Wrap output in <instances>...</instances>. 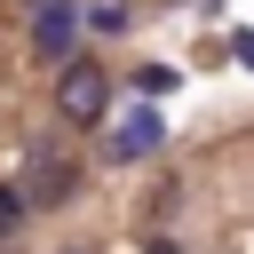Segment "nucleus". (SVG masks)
Wrapping results in <instances>:
<instances>
[{
    "instance_id": "nucleus-3",
    "label": "nucleus",
    "mask_w": 254,
    "mask_h": 254,
    "mask_svg": "<svg viewBox=\"0 0 254 254\" xmlns=\"http://www.w3.org/2000/svg\"><path fill=\"white\" fill-rule=\"evenodd\" d=\"M71 40H79V8H71V0H32V56L64 64Z\"/></svg>"
},
{
    "instance_id": "nucleus-6",
    "label": "nucleus",
    "mask_w": 254,
    "mask_h": 254,
    "mask_svg": "<svg viewBox=\"0 0 254 254\" xmlns=\"http://www.w3.org/2000/svg\"><path fill=\"white\" fill-rule=\"evenodd\" d=\"M167 87H175L167 64H143V71H135V95H167Z\"/></svg>"
},
{
    "instance_id": "nucleus-7",
    "label": "nucleus",
    "mask_w": 254,
    "mask_h": 254,
    "mask_svg": "<svg viewBox=\"0 0 254 254\" xmlns=\"http://www.w3.org/2000/svg\"><path fill=\"white\" fill-rule=\"evenodd\" d=\"M16 222H24V190H0V238H8Z\"/></svg>"
},
{
    "instance_id": "nucleus-1",
    "label": "nucleus",
    "mask_w": 254,
    "mask_h": 254,
    "mask_svg": "<svg viewBox=\"0 0 254 254\" xmlns=\"http://www.w3.org/2000/svg\"><path fill=\"white\" fill-rule=\"evenodd\" d=\"M79 183V167L56 151V143H32V167H24V206H64Z\"/></svg>"
},
{
    "instance_id": "nucleus-4",
    "label": "nucleus",
    "mask_w": 254,
    "mask_h": 254,
    "mask_svg": "<svg viewBox=\"0 0 254 254\" xmlns=\"http://www.w3.org/2000/svg\"><path fill=\"white\" fill-rule=\"evenodd\" d=\"M159 143H167V135H159V111H135V119L111 135V159H151Z\"/></svg>"
},
{
    "instance_id": "nucleus-5",
    "label": "nucleus",
    "mask_w": 254,
    "mask_h": 254,
    "mask_svg": "<svg viewBox=\"0 0 254 254\" xmlns=\"http://www.w3.org/2000/svg\"><path fill=\"white\" fill-rule=\"evenodd\" d=\"M79 24H87V32H103V40H111V32H127V24H135V16H127V8H119V0H95V8H79Z\"/></svg>"
},
{
    "instance_id": "nucleus-8",
    "label": "nucleus",
    "mask_w": 254,
    "mask_h": 254,
    "mask_svg": "<svg viewBox=\"0 0 254 254\" xmlns=\"http://www.w3.org/2000/svg\"><path fill=\"white\" fill-rule=\"evenodd\" d=\"M151 254H175V246H167V238H151Z\"/></svg>"
},
{
    "instance_id": "nucleus-2",
    "label": "nucleus",
    "mask_w": 254,
    "mask_h": 254,
    "mask_svg": "<svg viewBox=\"0 0 254 254\" xmlns=\"http://www.w3.org/2000/svg\"><path fill=\"white\" fill-rule=\"evenodd\" d=\"M56 103H64V119H71V127H95V119L111 111V79H103L95 64H71V71H64V87H56Z\"/></svg>"
}]
</instances>
